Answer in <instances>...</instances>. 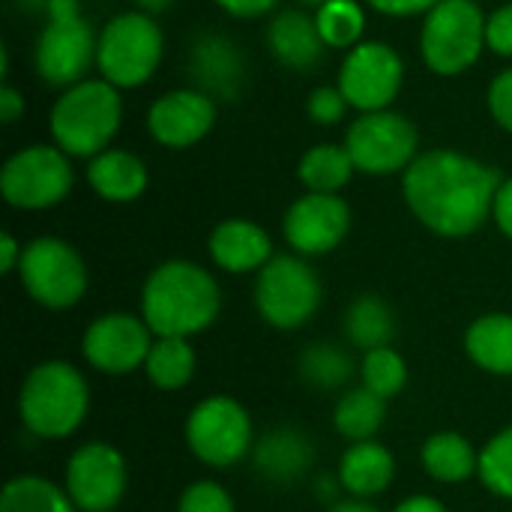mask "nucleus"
I'll list each match as a JSON object with an SVG mask.
<instances>
[{
	"mask_svg": "<svg viewBox=\"0 0 512 512\" xmlns=\"http://www.w3.org/2000/svg\"><path fill=\"white\" fill-rule=\"evenodd\" d=\"M351 231V207L342 195L306 192L300 195L282 219V234L288 246L303 258H318L342 246Z\"/></svg>",
	"mask_w": 512,
	"mask_h": 512,
	"instance_id": "dca6fc26",
	"label": "nucleus"
},
{
	"mask_svg": "<svg viewBox=\"0 0 512 512\" xmlns=\"http://www.w3.org/2000/svg\"><path fill=\"white\" fill-rule=\"evenodd\" d=\"M345 150L351 153L360 174H405L408 165L420 156V132L405 114L390 108L357 114L345 132Z\"/></svg>",
	"mask_w": 512,
	"mask_h": 512,
	"instance_id": "9b49d317",
	"label": "nucleus"
},
{
	"mask_svg": "<svg viewBox=\"0 0 512 512\" xmlns=\"http://www.w3.org/2000/svg\"><path fill=\"white\" fill-rule=\"evenodd\" d=\"M486 48L512 60V3H504L492 15H486Z\"/></svg>",
	"mask_w": 512,
	"mask_h": 512,
	"instance_id": "4c0bfd02",
	"label": "nucleus"
},
{
	"mask_svg": "<svg viewBox=\"0 0 512 512\" xmlns=\"http://www.w3.org/2000/svg\"><path fill=\"white\" fill-rule=\"evenodd\" d=\"M477 474L492 495L512 501V426L501 429L486 441V447L480 450Z\"/></svg>",
	"mask_w": 512,
	"mask_h": 512,
	"instance_id": "72a5a7b5",
	"label": "nucleus"
},
{
	"mask_svg": "<svg viewBox=\"0 0 512 512\" xmlns=\"http://www.w3.org/2000/svg\"><path fill=\"white\" fill-rule=\"evenodd\" d=\"M465 351L471 363L489 375L512 378V315H480L465 333Z\"/></svg>",
	"mask_w": 512,
	"mask_h": 512,
	"instance_id": "b1692460",
	"label": "nucleus"
},
{
	"mask_svg": "<svg viewBox=\"0 0 512 512\" xmlns=\"http://www.w3.org/2000/svg\"><path fill=\"white\" fill-rule=\"evenodd\" d=\"M177 512H237V507L225 486H219L216 480H198L183 489Z\"/></svg>",
	"mask_w": 512,
	"mask_h": 512,
	"instance_id": "f704fd0d",
	"label": "nucleus"
},
{
	"mask_svg": "<svg viewBox=\"0 0 512 512\" xmlns=\"http://www.w3.org/2000/svg\"><path fill=\"white\" fill-rule=\"evenodd\" d=\"M492 219L501 228V234L512 240V177H507L498 186V195H495V204H492Z\"/></svg>",
	"mask_w": 512,
	"mask_h": 512,
	"instance_id": "a19ab883",
	"label": "nucleus"
},
{
	"mask_svg": "<svg viewBox=\"0 0 512 512\" xmlns=\"http://www.w3.org/2000/svg\"><path fill=\"white\" fill-rule=\"evenodd\" d=\"M21 255H24V246L6 231V234L0 237V270H3L6 276H9V273H18Z\"/></svg>",
	"mask_w": 512,
	"mask_h": 512,
	"instance_id": "37998d69",
	"label": "nucleus"
},
{
	"mask_svg": "<svg viewBox=\"0 0 512 512\" xmlns=\"http://www.w3.org/2000/svg\"><path fill=\"white\" fill-rule=\"evenodd\" d=\"M123 126V93L105 78H84L51 105V141L72 159H93L111 147Z\"/></svg>",
	"mask_w": 512,
	"mask_h": 512,
	"instance_id": "7ed1b4c3",
	"label": "nucleus"
},
{
	"mask_svg": "<svg viewBox=\"0 0 512 512\" xmlns=\"http://www.w3.org/2000/svg\"><path fill=\"white\" fill-rule=\"evenodd\" d=\"M393 477H396V459L378 441L351 444L339 459V486L357 501L384 495L393 486Z\"/></svg>",
	"mask_w": 512,
	"mask_h": 512,
	"instance_id": "4be33fe9",
	"label": "nucleus"
},
{
	"mask_svg": "<svg viewBox=\"0 0 512 512\" xmlns=\"http://www.w3.org/2000/svg\"><path fill=\"white\" fill-rule=\"evenodd\" d=\"M345 336L363 354L375 351V348H387L393 342V336H396L393 309L378 294L357 297L345 312Z\"/></svg>",
	"mask_w": 512,
	"mask_h": 512,
	"instance_id": "cd10ccee",
	"label": "nucleus"
},
{
	"mask_svg": "<svg viewBox=\"0 0 512 512\" xmlns=\"http://www.w3.org/2000/svg\"><path fill=\"white\" fill-rule=\"evenodd\" d=\"M504 177L459 150L420 153L402 174V195L423 228L438 237H471L492 219Z\"/></svg>",
	"mask_w": 512,
	"mask_h": 512,
	"instance_id": "f257e3e1",
	"label": "nucleus"
},
{
	"mask_svg": "<svg viewBox=\"0 0 512 512\" xmlns=\"http://www.w3.org/2000/svg\"><path fill=\"white\" fill-rule=\"evenodd\" d=\"M315 24L327 48L351 51L363 42L366 9L360 6V0H330L315 9Z\"/></svg>",
	"mask_w": 512,
	"mask_h": 512,
	"instance_id": "7c9ffc66",
	"label": "nucleus"
},
{
	"mask_svg": "<svg viewBox=\"0 0 512 512\" xmlns=\"http://www.w3.org/2000/svg\"><path fill=\"white\" fill-rule=\"evenodd\" d=\"M132 3L138 12H147V15H159V12L174 6V0H132Z\"/></svg>",
	"mask_w": 512,
	"mask_h": 512,
	"instance_id": "a18cd8bd",
	"label": "nucleus"
},
{
	"mask_svg": "<svg viewBox=\"0 0 512 512\" xmlns=\"http://www.w3.org/2000/svg\"><path fill=\"white\" fill-rule=\"evenodd\" d=\"M195 348L189 339H174V336H156L153 348L144 360V372L153 387L174 393L183 390L195 378Z\"/></svg>",
	"mask_w": 512,
	"mask_h": 512,
	"instance_id": "c85d7f7f",
	"label": "nucleus"
},
{
	"mask_svg": "<svg viewBox=\"0 0 512 512\" xmlns=\"http://www.w3.org/2000/svg\"><path fill=\"white\" fill-rule=\"evenodd\" d=\"M303 6H312V9H318V6H324V3H330V0H300Z\"/></svg>",
	"mask_w": 512,
	"mask_h": 512,
	"instance_id": "09e8293b",
	"label": "nucleus"
},
{
	"mask_svg": "<svg viewBox=\"0 0 512 512\" xmlns=\"http://www.w3.org/2000/svg\"><path fill=\"white\" fill-rule=\"evenodd\" d=\"M486 105H489L492 120L512 135V66L492 78L489 93H486Z\"/></svg>",
	"mask_w": 512,
	"mask_h": 512,
	"instance_id": "e433bc0d",
	"label": "nucleus"
},
{
	"mask_svg": "<svg viewBox=\"0 0 512 512\" xmlns=\"http://www.w3.org/2000/svg\"><path fill=\"white\" fill-rule=\"evenodd\" d=\"M393 512H450V510H447L438 498H432V495H411V498L399 501Z\"/></svg>",
	"mask_w": 512,
	"mask_h": 512,
	"instance_id": "c03bdc74",
	"label": "nucleus"
},
{
	"mask_svg": "<svg viewBox=\"0 0 512 512\" xmlns=\"http://www.w3.org/2000/svg\"><path fill=\"white\" fill-rule=\"evenodd\" d=\"M186 447L210 468H231L243 462L255 447V429L249 411L231 396L201 399L186 417Z\"/></svg>",
	"mask_w": 512,
	"mask_h": 512,
	"instance_id": "9d476101",
	"label": "nucleus"
},
{
	"mask_svg": "<svg viewBox=\"0 0 512 512\" xmlns=\"http://www.w3.org/2000/svg\"><path fill=\"white\" fill-rule=\"evenodd\" d=\"M441 0H366V6H372L381 15L390 18H411V15H426L438 6Z\"/></svg>",
	"mask_w": 512,
	"mask_h": 512,
	"instance_id": "58836bf2",
	"label": "nucleus"
},
{
	"mask_svg": "<svg viewBox=\"0 0 512 512\" xmlns=\"http://www.w3.org/2000/svg\"><path fill=\"white\" fill-rule=\"evenodd\" d=\"M222 12L234 15V18H243V21H252V18H264L270 15L279 0H213Z\"/></svg>",
	"mask_w": 512,
	"mask_h": 512,
	"instance_id": "ea45409f",
	"label": "nucleus"
},
{
	"mask_svg": "<svg viewBox=\"0 0 512 512\" xmlns=\"http://www.w3.org/2000/svg\"><path fill=\"white\" fill-rule=\"evenodd\" d=\"M321 300V279L297 252L273 255L255 276V309L276 330H300L318 312Z\"/></svg>",
	"mask_w": 512,
	"mask_h": 512,
	"instance_id": "6e6552de",
	"label": "nucleus"
},
{
	"mask_svg": "<svg viewBox=\"0 0 512 512\" xmlns=\"http://www.w3.org/2000/svg\"><path fill=\"white\" fill-rule=\"evenodd\" d=\"M90 411L87 378L66 360L33 366L18 390V417L36 438L60 441L81 429Z\"/></svg>",
	"mask_w": 512,
	"mask_h": 512,
	"instance_id": "20e7f679",
	"label": "nucleus"
},
{
	"mask_svg": "<svg viewBox=\"0 0 512 512\" xmlns=\"http://www.w3.org/2000/svg\"><path fill=\"white\" fill-rule=\"evenodd\" d=\"M300 378L315 390H336L354 375V360L333 342H315L300 354Z\"/></svg>",
	"mask_w": 512,
	"mask_h": 512,
	"instance_id": "2f4dec72",
	"label": "nucleus"
},
{
	"mask_svg": "<svg viewBox=\"0 0 512 512\" xmlns=\"http://www.w3.org/2000/svg\"><path fill=\"white\" fill-rule=\"evenodd\" d=\"M165 54V36L153 15L129 9L108 18L99 30L96 69L117 90L147 84Z\"/></svg>",
	"mask_w": 512,
	"mask_h": 512,
	"instance_id": "39448f33",
	"label": "nucleus"
},
{
	"mask_svg": "<svg viewBox=\"0 0 512 512\" xmlns=\"http://www.w3.org/2000/svg\"><path fill=\"white\" fill-rule=\"evenodd\" d=\"M219 309V282L195 261H162L141 288V318L153 336L192 339L219 318Z\"/></svg>",
	"mask_w": 512,
	"mask_h": 512,
	"instance_id": "f03ea898",
	"label": "nucleus"
},
{
	"mask_svg": "<svg viewBox=\"0 0 512 512\" xmlns=\"http://www.w3.org/2000/svg\"><path fill=\"white\" fill-rule=\"evenodd\" d=\"M21 288L45 309H72L87 291V267L78 249L60 237H36L24 246L18 267Z\"/></svg>",
	"mask_w": 512,
	"mask_h": 512,
	"instance_id": "f8f14e48",
	"label": "nucleus"
},
{
	"mask_svg": "<svg viewBox=\"0 0 512 512\" xmlns=\"http://www.w3.org/2000/svg\"><path fill=\"white\" fill-rule=\"evenodd\" d=\"M354 159L345 144H315L300 156L297 177L306 192L339 195L354 177Z\"/></svg>",
	"mask_w": 512,
	"mask_h": 512,
	"instance_id": "a878e982",
	"label": "nucleus"
},
{
	"mask_svg": "<svg viewBox=\"0 0 512 512\" xmlns=\"http://www.w3.org/2000/svg\"><path fill=\"white\" fill-rule=\"evenodd\" d=\"M312 456L315 450L309 447L306 435H300L297 429H273L252 447L258 474L273 483H291L300 474H306Z\"/></svg>",
	"mask_w": 512,
	"mask_h": 512,
	"instance_id": "5701e85b",
	"label": "nucleus"
},
{
	"mask_svg": "<svg viewBox=\"0 0 512 512\" xmlns=\"http://www.w3.org/2000/svg\"><path fill=\"white\" fill-rule=\"evenodd\" d=\"M126 459L108 441L81 444L63 474V489L69 492L78 512H111L126 495Z\"/></svg>",
	"mask_w": 512,
	"mask_h": 512,
	"instance_id": "4468645a",
	"label": "nucleus"
},
{
	"mask_svg": "<svg viewBox=\"0 0 512 512\" xmlns=\"http://www.w3.org/2000/svg\"><path fill=\"white\" fill-rule=\"evenodd\" d=\"M0 512H78L69 492L45 477H12L0 492Z\"/></svg>",
	"mask_w": 512,
	"mask_h": 512,
	"instance_id": "c756f323",
	"label": "nucleus"
},
{
	"mask_svg": "<svg viewBox=\"0 0 512 512\" xmlns=\"http://www.w3.org/2000/svg\"><path fill=\"white\" fill-rule=\"evenodd\" d=\"M75 186L72 156L57 144H30L12 153L0 171L3 201L15 210H48L57 207Z\"/></svg>",
	"mask_w": 512,
	"mask_h": 512,
	"instance_id": "1a4fd4ad",
	"label": "nucleus"
},
{
	"mask_svg": "<svg viewBox=\"0 0 512 512\" xmlns=\"http://www.w3.org/2000/svg\"><path fill=\"white\" fill-rule=\"evenodd\" d=\"M45 15L48 21L33 48V69L48 87L66 90L84 81L96 63L99 33H93L78 0H51Z\"/></svg>",
	"mask_w": 512,
	"mask_h": 512,
	"instance_id": "423d86ee",
	"label": "nucleus"
},
{
	"mask_svg": "<svg viewBox=\"0 0 512 512\" xmlns=\"http://www.w3.org/2000/svg\"><path fill=\"white\" fill-rule=\"evenodd\" d=\"M87 186L111 204H129L144 195L150 183V171L144 159L132 150L108 147L99 156L87 159Z\"/></svg>",
	"mask_w": 512,
	"mask_h": 512,
	"instance_id": "412c9836",
	"label": "nucleus"
},
{
	"mask_svg": "<svg viewBox=\"0 0 512 512\" xmlns=\"http://www.w3.org/2000/svg\"><path fill=\"white\" fill-rule=\"evenodd\" d=\"M153 339L156 336L141 315L108 312L87 324L81 336V354L87 366L102 375H129L144 369Z\"/></svg>",
	"mask_w": 512,
	"mask_h": 512,
	"instance_id": "2eb2a0df",
	"label": "nucleus"
},
{
	"mask_svg": "<svg viewBox=\"0 0 512 512\" xmlns=\"http://www.w3.org/2000/svg\"><path fill=\"white\" fill-rule=\"evenodd\" d=\"M267 48L291 72H306L324 60V39L318 33L315 15L303 9H282L267 24Z\"/></svg>",
	"mask_w": 512,
	"mask_h": 512,
	"instance_id": "aec40b11",
	"label": "nucleus"
},
{
	"mask_svg": "<svg viewBox=\"0 0 512 512\" xmlns=\"http://www.w3.org/2000/svg\"><path fill=\"white\" fill-rule=\"evenodd\" d=\"M405 84V60L402 54L378 39H363L351 51H345V60L339 66L336 87L348 99V105L357 114L387 111Z\"/></svg>",
	"mask_w": 512,
	"mask_h": 512,
	"instance_id": "ddd939ff",
	"label": "nucleus"
},
{
	"mask_svg": "<svg viewBox=\"0 0 512 512\" xmlns=\"http://www.w3.org/2000/svg\"><path fill=\"white\" fill-rule=\"evenodd\" d=\"M246 75V57L231 36L210 30L189 45V78L201 93L213 99H237L246 87Z\"/></svg>",
	"mask_w": 512,
	"mask_h": 512,
	"instance_id": "a211bd4d",
	"label": "nucleus"
},
{
	"mask_svg": "<svg viewBox=\"0 0 512 512\" xmlns=\"http://www.w3.org/2000/svg\"><path fill=\"white\" fill-rule=\"evenodd\" d=\"M360 378H363V387L366 390H372L375 396H381V399L390 402L408 384V363H405V357L393 345L375 348V351H366L363 354Z\"/></svg>",
	"mask_w": 512,
	"mask_h": 512,
	"instance_id": "473e14b6",
	"label": "nucleus"
},
{
	"mask_svg": "<svg viewBox=\"0 0 512 512\" xmlns=\"http://www.w3.org/2000/svg\"><path fill=\"white\" fill-rule=\"evenodd\" d=\"M216 126V99L198 87H177L162 93L147 111V129L156 144L168 150H189L201 144Z\"/></svg>",
	"mask_w": 512,
	"mask_h": 512,
	"instance_id": "f3484780",
	"label": "nucleus"
},
{
	"mask_svg": "<svg viewBox=\"0 0 512 512\" xmlns=\"http://www.w3.org/2000/svg\"><path fill=\"white\" fill-rule=\"evenodd\" d=\"M384 420H387V399L375 396L366 387H354L342 393V399L333 408V426L351 444L375 441Z\"/></svg>",
	"mask_w": 512,
	"mask_h": 512,
	"instance_id": "bb28decb",
	"label": "nucleus"
},
{
	"mask_svg": "<svg viewBox=\"0 0 512 512\" xmlns=\"http://www.w3.org/2000/svg\"><path fill=\"white\" fill-rule=\"evenodd\" d=\"M423 471L438 483H465L480 468V453L474 444L459 432H438L429 435L420 450Z\"/></svg>",
	"mask_w": 512,
	"mask_h": 512,
	"instance_id": "393cba45",
	"label": "nucleus"
},
{
	"mask_svg": "<svg viewBox=\"0 0 512 512\" xmlns=\"http://www.w3.org/2000/svg\"><path fill=\"white\" fill-rule=\"evenodd\" d=\"M330 512H381L378 507H372L369 501H357V498H351V501H345V504H336Z\"/></svg>",
	"mask_w": 512,
	"mask_h": 512,
	"instance_id": "49530a36",
	"label": "nucleus"
},
{
	"mask_svg": "<svg viewBox=\"0 0 512 512\" xmlns=\"http://www.w3.org/2000/svg\"><path fill=\"white\" fill-rule=\"evenodd\" d=\"M207 252L225 273H258L273 258V240L252 219H225L210 231Z\"/></svg>",
	"mask_w": 512,
	"mask_h": 512,
	"instance_id": "6ab92c4d",
	"label": "nucleus"
},
{
	"mask_svg": "<svg viewBox=\"0 0 512 512\" xmlns=\"http://www.w3.org/2000/svg\"><path fill=\"white\" fill-rule=\"evenodd\" d=\"M24 108H27L24 93H18V87H12L9 81H0V120L12 126L15 120L24 117Z\"/></svg>",
	"mask_w": 512,
	"mask_h": 512,
	"instance_id": "79ce46f5",
	"label": "nucleus"
},
{
	"mask_svg": "<svg viewBox=\"0 0 512 512\" xmlns=\"http://www.w3.org/2000/svg\"><path fill=\"white\" fill-rule=\"evenodd\" d=\"M24 9H30V12H48V3L51 0H18Z\"/></svg>",
	"mask_w": 512,
	"mask_h": 512,
	"instance_id": "de8ad7c7",
	"label": "nucleus"
},
{
	"mask_svg": "<svg viewBox=\"0 0 512 512\" xmlns=\"http://www.w3.org/2000/svg\"><path fill=\"white\" fill-rule=\"evenodd\" d=\"M348 99L342 96V90L336 84H321L306 96V117L315 126H336L345 120L348 114Z\"/></svg>",
	"mask_w": 512,
	"mask_h": 512,
	"instance_id": "c9c22d12",
	"label": "nucleus"
},
{
	"mask_svg": "<svg viewBox=\"0 0 512 512\" xmlns=\"http://www.w3.org/2000/svg\"><path fill=\"white\" fill-rule=\"evenodd\" d=\"M483 51L486 12L477 0H441L432 12L423 15L420 54L435 75H462L480 60Z\"/></svg>",
	"mask_w": 512,
	"mask_h": 512,
	"instance_id": "0eeeda50",
	"label": "nucleus"
}]
</instances>
